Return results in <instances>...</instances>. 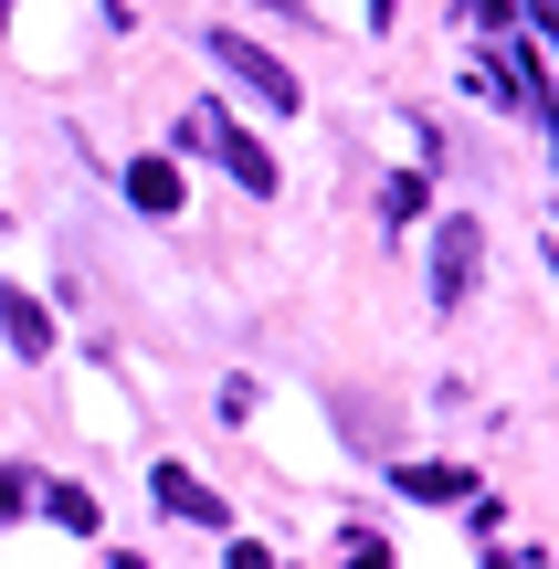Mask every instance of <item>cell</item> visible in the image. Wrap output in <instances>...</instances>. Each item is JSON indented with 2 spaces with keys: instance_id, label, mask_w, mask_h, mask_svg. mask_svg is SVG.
<instances>
[{
  "instance_id": "obj_1",
  "label": "cell",
  "mask_w": 559,
  "mask_h": 569,
  "mask_svg": "<svg viewBox=\"0 0 559 569\" xmlns=\"http://www.w3.org/2000/svg\"><path fill=\"white\" fill-rule=\"evenodd\" d=\"M211 63H222V74L243 84V96L264 106V117H296V106H307V84L286 74V53H264L253 32H211Z\"/></svg>"
},
{
  "instance_id": "obj_2",
  "label": "cell",
  "mask_w": 559,
  "mask_h": 569,
  "mask_svg": "<svg viewBox=\"0 0 559 569\" xmlns=\"http://www.w3.org/2000/svg\"><path fill=\"white\" fill-rule=\"evenodd\" d=\"M190 138H201V148H211V159H222V169H232V180H243V190H253V201H264V190H274V180H286V169H274V159H264V148H253V138H243V127H232V117H222V106H201V117H190Z\"/></svg>"
},
{
  "instance_id": "obj_3",
  "label": "cell",
  "mask_w": 559,
  "mask_h": 569,
  "mask_svg": "<svg viewBox=\"0 0 559 569\" xmlns=\"http://www.w3.org/2000/svg\"><path fill=\"white\" fill-rule=\"evenodd\" d=\"M476 222H443L433 232V306H465V284H476Z\"/></svg>"
},
{
  "instance_id": "obj_4",
  "label": "cell",
  "mask_w": 559,
  "mask_h": 569,
  "mask_svg": "<svg viewBox=\"0 0 559 569\" xmlns=\"http://www.w3.org/2000/svg\"><path fill=\"white\" fill-rule=\"evenodd\" d=\"M391 496H422V507H476V475H465V465H391Z\"/></svg>"
},
{
  "instance_id": "obj_5",
  "label": "cell",
  "mask_w": 559,
  "mask_h": 569,
  "mask_svg": "<svg viewBox=\"0 0 559 569\" xmlns=\"http://www.w3.org/2000/svg\"><path fill=\"white\" fill-rule=\"evenodd\" d=\"M148 486H159V507H169V517H190V528H222V507H211V486H201L190 465H159Z\"/></svg>"
},
{
  "instance_id": "obj_6",
  "label": "cell",
  "mask_w": 559,
  "mask_h": 569,
  "mask_svg": "<svg viewBox=\"0 0 559 569\" xmlns=\"http://www.w3.org/2000/svg\"><path fill=\"white\" fill-rule=\"evenodd\" d=\"M0 327H11L21 359H42V348H53V317H42V296H21V284H0Z\"/></svg>"
},
{
  "instance_id": "obj_7",
  "label": "cell",
  "mask_w": 559,
  "mask_h": 569,
  "mask_svg": "<svg viewBox=\"0 0 559 569\" xmlns=\"http://www.w3.org/2000/svg\"><path fill=\"white\" fill-rule=\"evenodd\" d=\"M127 201H138V211H180V169H169V159H138V169H127Z\"/></svg>"
},
{
  "instance_id": "obj_8",
  "label": "cell",
  "mask_w": 559,
  "mask_h": 569,
  "mask_svg": "<svg viewBox=\"0 0 559 569\" xmlns=\"http://www.w3.org/2000/svg\"><path fill=\"white\" fill-rule=\"evenodd\" d=\"M42 507H53V528L96 538V496H84V486H42Z\"/></svg>"
},
{
  "instance_id": "obj_9",
  "label": "cell",
  "mask_w": 559,
  "mask_h": 569,
  "mask_svg": "<svg viewBox=\"0 0 559 569\" xmlns=\"http://www.w3.org/2000/svg\"><path fill=\"white\" fill-rule=\"evenodd\" d=\"M0 517H32V475H11V465H0Z\"/></svg>"
},
{
  "instance_id": "obj_10",
  "label": "cell",
  "mask_w": 559,
  "mask_h": 569,
  "mask_svg": "<svg viewBox=\"0 0 559 569\" xmlns=\"http://www.w3.org/2000/svg\"><path fill=\"white\" fill-rule=\"evenodd\" d=\"M465 11H476V21H486V32H497V21H507V11H518V0H465Z\"/></svg>"
},
{
  "instance_id": "obj_11",
  "label": "cell",
  "mask_w": 559,
  "mask_h": 569,
  "mask_svg": "<svg viewBox=\"0 0 559 569\" xmlns=\"http://www.w3.org/2000/svg\"><path fill=\"white\" fill-rule=\"evenodd\" d=\"M232 569H274L264 549H253V538H232Z\"/></svg>"
},
{
  "instance_id": "obj_12",
  "label": "cell",
  "mask_w": 559,
  "mask_h": 569,
  "mask_svg": "<svg viewBox=\"0 0 559 569\" xmlns=\"http://www.w3.org/2000/svg\"><path fill=\"white\" fill-rule=\"evenodd\" d=\"M349 569H391V549H370V538H359V549H349Z\"/></svg>"
},
{
  "instance_id": "obj_13",
  "label": "cell",
  "mask_w": 559,
  "mask_h": 569,
  "mask_svg": "<svg viewBox=\"0 0 559 569\" xmlns=\"http://www.w3.org/2000/svg\"><path fill=\"white\" fill-rule=\"evenodd\" d=\"M497 569H539V559H528V549H507V559H497Z\"/></svg>"
},
{
  "instance_id": "obj_14",
  "label": "cell",
  "mask_w": 559,
  "mask_h": 569,
  "mask_svg": "<svg viewBox=\"0 0 559 569\" xmlns=\"http://www.w3.org/2000/svg\"><path fill=\"white\" fill-rule=\"evenodd\" d=\"M106 569H148V559H127V549H117V559H106Z\"/></svg>"
}]
</instances>
